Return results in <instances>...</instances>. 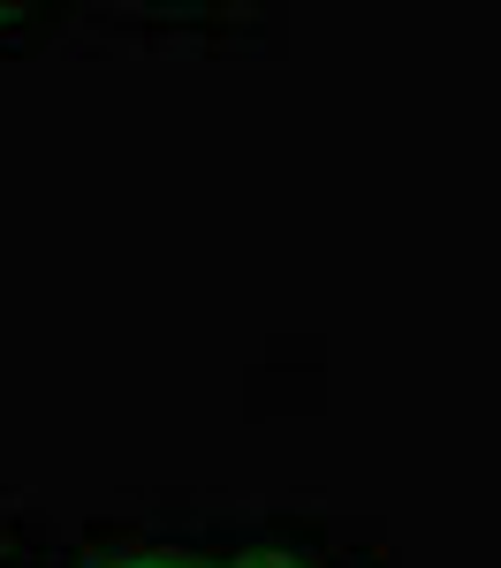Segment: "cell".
Here are the masks:
<instances>
[{"mask_svg": "<svg viewBox=\"0 0 501 568\" xmlns=\"http://www.w3.org/2000/svg\"><path fill=\"white\" fill-rule=\"evenodd\" d=\"M114 568H190V561H114Z\"/></svg>", "mask_w": 501, "mask_h": 568, "instance_id": "6da1fadb", "label": "cell"}, {"mask_svg": "<svg viewBox=\"0 0 501 568\" xmlns=\"http://www.w3.org/2000/svg\"><path fill=\"white\" fill-rule=\"evenodd\" d=\"M251 568H304V561H251Z\"/></svg>", "mask_w": 501, "mask_h": 568, "instance_id": "7a4b0ae2", "label": "cell"}]
</instances>
